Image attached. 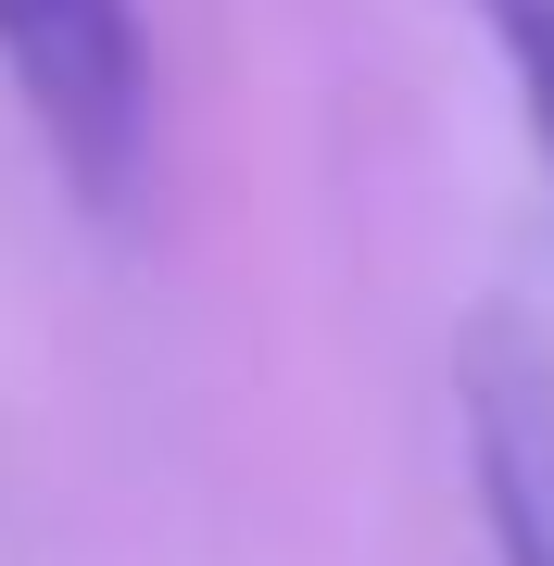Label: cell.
Here are the masks:
<instances>
[{
	"mask_svg": "<svg viewBox=\"0 0 554 566\" xmlns=\"http://www.w3.org/2000/svg\"><path fill=\"white\" fill-rule=\"evenodd\" d=\"M0 76H13L39 151L76 177V202L126 214L151 189V39L139 0H0Z\"/></svg>",
	"mask_w": 554,
	"mask_h": 566,
	"instance_id": "6da1fadb",
	"label": "cell"
},
{
	"mask_svg": "<svg viewBox=\"0 0 554 566\" xmlns=\"http://www.w3.org/2000/svg\"><path fill=\"white\" fill-rule=\"evenodd\" d=\"M467 465L504 566H554V365L530 327L467 340Z\"/></svg>",
	"mask_w": 554,
	"mask_h": 566,
	"instance_id": "7a4b0ae2",
	"label": "cell"
},
{
	"mask_svg": "<svg viewBox=\"0 0 554 566\" xmlns=\"http://www.w3.org/2000/svg\"><path fill=\"white\" fill-rule=\"evenodd\" d=\"M467 13L492 25L504 88H516V114H530V151H542V177H554V0H467Z\"/></svg>",
	"mask_w": 554,
	"mask_h": 566,
	"instance_id": "3957f363",
	"label": "cell"
}]
</instances>
